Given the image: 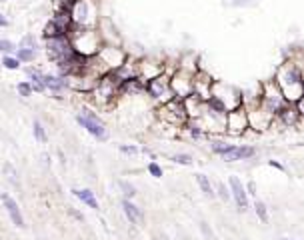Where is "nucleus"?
<instances>
[{"instance_id": "nucleus-1", "label": "nucleus", "mask_w": 304, "mask_h": 240, "mask_svg": "<svg viewBox=\"0 0 304 240\" xmlns=\"http://www.w3.org/2000/svg\"><path fill=\"white\" fill-rule=\"evenodd\" d=\"M272 80L278 84V88L282 90V94L286 96L288 102L294 104V102H298L302 96H304V88H302L304 70L298 68L296 64H292L290 60H284V62L276 68Z\"/></svg>"}, {"instance_id": "nucleus-2", "label": "nucleus", "mask_w": 304, "mask_h": 240, "mask_svg": "<svg viewBox=\"0 0 304 240\" xmlns=\"http://www.w3.org/2000/svg\"><path fill=\"white\" fill-rule=\"evenodd\" d=\"M68 38L72 40V46L74 50L86 58H92V56H98V52L102 50L104 46V40H102V34L96 32L94 28H80V26H72Z\"/></svg>"}, {"instance_id": "nucleus-3", "label": "nucleus", "mask_w": 304, "mask_h": 240, "mask_svg": "<svg viewBox=\"0 0 304 240\" xmlns=\"http://www.w3.org/2000/svg\"><path fill=\"white\" fill-rule=\"evenodd\" d=\"M290 102L286 100V96L282 94V90L278 88V84L270 78L266 82H260V106L272 114L274 118L288 106Z\"/></svg>"}, {"instance_id": "nucleus-4", "label": "nucleus", "mask_w": 304, "mask_h": 240, "mask_svg": "<svg viewBox=\"0 0 304 240\" xmlns=\"http://www.w3.org/2000/svg\"><path fill=\"white\" fill-rule=\"evenodd\" d=\"M210 98L218 100L226 108V112H232V110L244 106V94H242V90L236 88L234 84H228V82H222V80L214 82Z\"/></svg>"}, {"instance_id": "nucleus-5", "label": "nucleus", "mask_w": 304, "mask_h": 240, "mask_svg": "<svg viewBox=\"0 0 304 240\" xmlns=\"http://www.w3.org/2000/svg\"><path fill=\"white\" fill-rule=\"evenodd\" d=\"M226 118L228 112L212 106L210 102H206V110L198 118V124L204 128V132L212 138V136H224L226 134Z\"/></svg>"}, {"instance_id": "nucleus-6", "label": "nucleus", "mask_w": 304, "mask_h": 240, "mask_svg": "<svg viewBox=\"0 0 304 240\" xmlns=\"http://www.w3.org/2000/svg\"><path fill=\"white\" fill-rule=\"evenodd\" d=\"M46 52H48V58L52 60L56 66L58 64H64L68 60H72L78 52L74 50L72 46V40L68 36H56V38H46Z\"/></svg>"}, {"instance_id": "nucleus-7", "label": "nucleus", "mask_w": 304, "mask_h": 240, "mask_svg": "<svg viewBox=\"0 0 304 240\" xmlns=\"http://www.w3.org/2000/svg\"><path fill=\"white\" fill-rule=\"evenodd\" d=\"M158 120L164 122L166 126L170 128H182L188 120V114H186V108H184V100H170L162 106H158Z\"/></svg>"}, {"instance_id": "nucleus-8", "label": "nucleus", "mask_w": 304, "mask_h": 240, "mask_svg": "<svg viewBox=\"0 0 304 240\" xmlns=\"http://www.w3.org/2000/svg\"><path fill=\"white\" fill-rule=\"evenodd\" d=\"M146 94L154 100L158 106L174 100V92H172V86H170V76L164 72L156 78H152L146 82Z\"/></svg>"}, {"instance_id": "nucleus-9", "label": "nucleus", "mask_w": 304, "mask_h": 240, "mask_svg": "<svg viewBox=\"0 0 304 240\" xmlns=\"http://www.w3.org/2000/svg\"><path fill=\"white\" fill-rule=\"evenodd\" d=\"M90 94L94 96V100L98 104H108V102H112L116 98V96H120V80L112 72H108V74H104L102 78H100L98 86Z\"/></svg>"}, {"instance_id": "nucleus-10", "label": "nucleus", "mask_w": 304, "mask_h": 240, "mask_svg": "<svg viewBox=\"0 0 304 240\" xmlns=\"http://www.w3.org/2000/svg\"><path fill=\"white\" fill-rule=\"evenodd\" d=\"M246 112H248V120H250V130L252 132H264L268 128H272L274 124V116L268 114L262 106H260V98L250 102V104H244Z\"/></svg>"}, {"instance_id": "nucleus-11", "label": "nucleus", "mask_w": 304, "mask_h": 240, "mask_svg": "<svg viewBox=\"0 0 304 240\" xmlns=\"http://www.w3.org/2000/svg\"><path fill=\"white\" fill-rule=\"evenodd\" d=\"M72 20L80 28H94L96 22V6L92 0H76L70 8Z\"/></svg>"}, {"instance_id": "nucleus-12", "label": "nucleus", "mask_w": 304, "mask_h": 240, "mask_svg": "<svg viewBox=\"0 0 304 240\" xmlns=\"http://www.w3.org/2000/svg\"><path fill=\"white\" fill-rule=\"evenodd\" d=\"M170 86H172V92H174V98L186 100L190 94H194V72L178 68L170 76Z\"/></svg>"}, {"instance_id": "nucleus-13", "label": "nucleus", "mask_w": 304, "mask_h": 240, "mask_svg": "<svg viewBox=\"0 0 304 240\" xmlns=\"http://www.w3.org/2000/svg\"><path fill=\"white\" fill-rule=\"evenodd\" d=\"M250 132V120H248V112L244 106L228 112V118H226V136H232V138H242Z\"/></svg>"}, {"instance_id": "nucleus-14", "label": "nucleus", "mask_w": 304, "mask_h": 240, "mask_svg": "<svg viewBox=\"0 0 304 240\" xmlns=\"http://www.w3.org/2000/svg\"><path fill=\"white\" fill-rule=\"evenodd\" d=\"M76 122H78L90 136H94V138L100 140V142H104V140L108 138V130H106L104 122L100 120L94 112H90V110L78 112V114H76Z\"/></svg>"}, {"instance_id": "nucleus-15", "label": "nucleus", "mask_w": 304, "mask_h": 240, "mask_svg": "<svg viewBox=\"0 0 304 240\" xmlns=\"http://www.w3.org/2000/svg\"><path fill=\"white\" fill-rule=\"evenodd\" d=\"M98 60L102 62V66H104L108 72H114V70H118V68L128 60V54L122 50L120 46L104 44L102 50L98 52Z\"/></svg>"}, {"instance_id": "nucleus-16", "label": "nucleus", "mask_w": 304, "mask_h": 240, "mask_svg": "<svg viewBox=\"0 0 304 240\" xmlns=\"http://www.w3.org/2000/svg\"><path fill=\"white\" fill-rule=\"evenodd\" d=\"M228 186L232 192V200L238 208V212H246L250 208L248 202V192H246V184H242V180L238 176H228Z\"/></svg>"}, {"instance_id": "nucleus-17", "label": "nucleus", "mask_w": 304, "mask_h": 240, "mask_svg": "<svg viewBox=\"0 0 304 240\" xmlns=\"http://www.w3.org/2000/svg\"><path fill=\"white\" fill-rule=\"evenodd\" d=\"M214 82H216V80H214L204 68H200V70L194 74V94H198L200 98H204V100H210Z\"/></svg>"}, {"instance_id": "nucleus-18", "label": "nucleus", "mask_w": 304, "mask_h": 240, "mask_svg": "<svg viewBox=\"0 0 304 240\" xmlns=\"http://www.w3.org/2000/svg\"><path fill=\"white\" fill-rule=\"evenodd\" d=\"M166 72V60H156V58H140V78L144 82L156 78Z\"/></svg>"}, {"instance_id": "nucleus-19", "label": "nucleus", "mask_w": 304, "mask_h": 240, "mask_svg": "<svg viewBox=\"0 0 304 240\" xmlns=\"http://www.w3.org/2000/svg\"><path fill=\"white\" fill-rule=\"evenodd\" d=\"M256 146L252 144H232L230 150L222 156L224 162H240V160H250L256 156Z\"/></svg>"}, {"instance_id": "nucleus-20", "label": "nucleus", "mask_w": 304, "mask_h": 240, "mask_svg": "<svg viewBox=\"0 0 304 240\" xmlns=\"http://www.w3.org/2000/svg\"><path fill=\"white\" fill-rule=\"evenodd\" d=\"M302 122V116H300V112H298V108H296V104H288L276 118H274V124L272 126H280V128H294V126H298Z\"/></svg>"}, {"instance_id": "nucleus-21", "label": "nucleus", "mask_w": 304, "mask_h": 240, "mask_svg": "<svg viewBox=\"0 0 304 240\" xmlns=\"http://www.w3.org/2000/svg\"><path fill=\"white\" fill-rule=\"evenodd\" d=\"M206 102H208V100L200 98L198 94H190L188 98L184 100V108H186L188 118H190V120H198L202 114H204V110H206Z\"/></svg>"}, {"instance_id": "nucleus-22", "label": "nucleus", "mask_w": 304, "mask_h": 240, "mask_svg": "<svg viewBox=\"0 0 304 240\" xmlns=\"http://www.w3.org/2000/svg\"><path fill=\"white\" fill-rule=\"evenodd\" d=\"M180 130H184L186 132V136L190 138V140H194V142H200V140H210V136L204 132V128H202L200 124H198V120H186V124L180 128Z\"/></svg>"}, {"instance_id": "nucleus-23", "label": "nucleus", "mask_w": 304, "mask_h": 240, "mask_svg": "<svg viewBox=\"0 0 304 240\" xmlns=\"http://www.w3.org/2000/svg\"><path fill=\"white\" fill-rule=\"evenodd\" d=\"M2 204H4V208H6V212L10 214V220L16 224V226H24V218H22V212H20V208H18V202L12 198V196H8V194H2Z\"/></svg>"}, {"instance_id": "nucleus-24", "label": "nucleus", "mask_w": 304, "mask_h": 240, "mask_svg": "<svg viewBox=\"0 0 304 240\" xmlns=\"http://www.w3.org/2000/svg\"><path fill=\"white\" fill-rule=\"evenodd\" d=\"M42 82H44L46 90L54 92L56 96H58V94H62V92L68 88L66 78H62V76H54V74H44V76H42Z\"/></svg>"}, {"instance_id": "nucleus-25", "label": "nucleus", "mask_w": 304, "mask_h": 240, "mask_svg": "<svg viewBox=\"0 0 304 240\" xmlns=\"http://www.w3.org/2000/svg\"><path fill=\"white\" fill-rule=\"evenodd\" d=\"M122 212H124V216L128 218L130 224H140L144 220V212L128 198H122Z\"/></svg>"}, {"instance_id": "nucleus-26", "label": "nucleus", "mask_w": 304, "mask_h": 240, "mask_svg": "<svg viewBox=\"0 0 304 240\" xmlns=\"http://www.w3.org/2000/svg\"><path fill=\"white\" fill-rule=\"evenodd\" d=\"M140 92H146V82L142 78H132V80H126L120 84V96L124 94H140Z\"/></svg>"}, {"instance_id": "nucleus-27", "label": "nucleus", "mask_w": 304, "mask_h": 240, "mask_svg": "<svg viewBox=\"0 0 304 240\" xmlns=\"http://www.w3.org/2000/svg\"><path fill=\"white\" fill-rule=\"evenodd\" d=\"M194 178H196V184H198V188H200L202 194H204L206 198H210V200H214V198H216V188L212 186L210 178H208L206 174H196Z\"/></svg>"}, {"instance_id": "nucleus-28", "label": "nucleus", "mask_w": 304, "mask_h": 240, "mask_svg": "<svg viewBox=\"0 0 304 240\" xmlns=\"http://www.w3.org/2000/svg\"><path fill=\"white\" fill-rule=\"evenodd\" d=\"M230 146H232V144L226 142L222 136H212V138L208 140V148H210V152L216 154V156H220V158L230 150Z\"/></svg>"}, {"instance_id": "nucleus-29", "label": "nucleus", "mask_w": 304, "mask_h": 240, "mask_svg": "<svg viewBox=\"0 0 304 240\" xmlns=\"http://www.w3.org/2000/svg\"><path fill=\"white\" fill-rule=\"evenodd\" d=\"M72 194H74V196H76L80 202H84L86 206H90V208L98 210V200H96L94 192H92L90 188H74V190H72Z\"/></svg>"}, {"instance_id": "nucleus-30", "label": "nucleus", "mask_w": 304, "mask_h": 240, "mask_svg": "<svg viewBox=\"0 0 304 240\" xmlns=\"http://www.w3.org/2000/svg\"><path fill=\"white\" fill-rule=\"evenodd\" d=\"M252 208H254V214L258 216V220H260L262 224H268L270 214H268V206H266V202H264V200L254 198V204H252Z\"/></svg>"}, {"instance_id": "nucleus-31", "label": "nucleus", "mask_w": 304, "mask_h": 240, "mask_svg": "<svg viewBox=\"0 0 304 240\" xmlns=\"http://www.w3.org/2000/svg\"><path fill=\"white\" fill-rule=\"evenodd\" d=\"M216 196H218L222 202H230V200H232V192H230L228 182H218V184H216Z\"/></svg>"}, {"instance_id": "nucleus-32", "label": "nucleus", "mask_w": 304, "mask_h": 240, "mask_svg": "<svg viewBox=\"0 0 304 240\" xmlns=\"http://www.w3.org/2000/svg\"><path fill=\"white\" fill-rule=\"evenodd\" d=\"M118 186H120V190H122V194H124V198H134L136 194H138V190H136V186L134 184H130V182H126V180H120L118 182Z\"/></svg>"}, {"instance_id": "nucleus-33", "label": "nucleus", "mask_w": 304, "mask_h": 240, "mask_svg": "<svg viewBox=\"0 0 304 240\" xmlns=\"http://www.w3.org/2000/svg\"><path fill=\"white\" fill-rule=\"evenodd\" d=\"M32 132H34V138H36L40 144H44V142L48 140L46 130H44V126H42V122H40V120H34V122H32Z\"/></svg>"}, {"instance_id": "nucleus-34", "label": "nucleus", "mask_w": 304, "mask_h": 240, "mask_svg": "<svg viewBox=\"0 0 304 240\" xmlns=\"http://www.w3.org/2000/svg\"><path fill=\"white\" fill-rule=\"evenodd\" d=\"M34 54H36V50H32V48H18L16 50V58L20 60V62H32L34 60Z\"/></svg>"}, {"instance_id": "nucleus-35", "label": "nucleus", "mask_w": 304, "mask_h": 240, "mask_svg": "<svg viewBox=\"0 0 304 240\" xmlns=\"http://www.w3.org/2000/svg\"><path fill=\"white\" fill-rule=\"evenodd\" d=\"M170 160L174 162V164H180V166H190L194 160H192V156L190 154H186V152H178V154H170Z\"/></svg>"}, {"instance_id": "nucleus-36", "label": "nucleus", "mask_w": 304, "mask_h": 240, "mask_svg": "<svg viewBox=\"0 0 304 240\" xmlns=\"http://www.w3.org/2000/svg\"><path fill=\"white\" fill-rule=\"evenodd\" d=\"M146 168H148L150 176H154V178H162V176H164V170H162V166H160L156 160H150Z\"/></svg>"}, {"instance_id": "nucleus-37", "label": "nucleus", "mask_w": 304, "mask_h": 240, "mask_svg": "<svg viewBox=\"0 0 304 240\" xmlns=\"http://www.w3.org/2000/svg\"><path fill=\"white\" fill-rule=\"evenodd\" d=\"M254 4H256V0H230V2H226V6H232V8H248Z\"/></svg>"}, {"instance_id": "nucleus-38", "label": "nucleus", "mask_w": 304, "mask_h": 240, "mask_svg": "<svg viewBox=\"0 0 304 240\" xmlns=\"http://www.w3.org/2000/svg\"><path fill=\"white\" fill-rule=\"evenodd\" d=\"M118 150H120L122 154H128V156H136V154L140 152V148L134 146V144H120Z\"/></svg>"}, {"instance_id": "nucleus-39", "label": "nucleus", "mask_w": 304, "mask_h": 240, "mask_svg": "<svg viewBox=\"0 0 304 240\" xmlns=\"http://www.w3.org/2000/svg\"><path fill=\"white\" fill-rule=\"evenodd\" d=\"M16 90H18V94H20V96H24V98H28V96H30V94L34 92V90H32V84H30V82H18Z\"/></svg>"}, {"instance_id": "nucleus-40", "label": "nucleus", "mask_w": 304, "mask_h": 240, "mask_svg": "<svg viewBox=\"0 0 304 240\" xmlns=\"http://www.w3.org/2000/svg\"><path fill=\"white\" fill-rule=\"evenodd\" d=\"M2 64H4L8 70H16V68L20 66V60H18L16 56H4V58H2Z\"/></svg>"}, {"instance_id": "nucleus-41", "label": "nucleus", "mask_w": 304, "mask_h": 240, "mask_svg": "<svg viewBox=\"0 0 304 240\" xmlns=\"http://www.w3.org/2000/svg\"><path fill=\"white\" fill-rule=\"evenodd\" d=\"M200 232L204 234L208 240H212V238H214V232H212V228H210V224H208L206 220H202V222H200Z\"/></svg>"}, {"instance_id": "nucleus-42", "label": "nucleus", "mask_w": 304, "mask_h": 240, "mask_svg": "<svg viewBox=\"0 0 304 240\" xmlns=\"http://www.w3.org/2000/svg\"><path fill=\"white\" fill-rule=\"evenodd\" d=\"M246 192H248L250 196H254V198L258 196V186H256L254 180H248V182H246Z\"/></svg>"}, {"instance_id": "nucleus-43", "label": "nucleus", "mask_w": 304, "mask_h": 240, "mask_svg": "<svg viewBox=\"0 0 304 240\" xmlns=\"http://www.w3.org/2000/svg\"><path fill=\"white\" fill-rule=\"evenodd\" d=\"M268 166H270V168H274V170H278V172H282V174H286V172H288V168H286L282 162H278V160H268Z\"/></svg>"}, {"instance_id": "nucleus-44", "label": "nucleus", "mask_w": 304, "mask_h": 240, "mask_svg": "<svg viewBox=\"0 0 304 240\" xmlns=\"http://www.w3.org/2000/svg\"><path fill=\"white\" fill-rule=\"evenodd\" d=\"M22 48H32V50H36V40H34V36H24L22 38Z\"/></svg>"}, {"instance_id": "nucleus-45", "label": "nucleus", "mask_w": 304, "mask_h": 240, "mask_svg": "<svg viewBox=\"0 0 304 240\" xmlns=\"http://www.w3.org/2000/svg\"><path fill=\"white\" fill-rule=\"evenodd\" d=\"M14 50V44L10 40H0V52H12Z\"/></svg>"}, {"instance_id": "nucleus-46", "label": "nucleus", "mask_w": 304, "mask_h": 240, "mask_svg": "<svg viewBox=\"0 0 304 240\" xmlns=\"http://www.w3.org/2000/svg\"><path fill=\"white\" fill-rule=\"evenodd\" d=\"M296 104V108H298V112H300V116H302V122H304V96L298 100V102H294Z\"/></svg>"}, {"instance_id": "nucleus-47", "label": "nucleus", "mask_w": 304, "mask_h": 240, "mask_svg": "<svg viewBox=\"0 0 304 240\" xmlns=\"http://www.w3.org/2000/svg\"><path fill=\"white\" fill-rule=\"evenodd\" d=\"M68 212H70V216H74L76 220H84V216H82V212H78V210H74V208H68Z\"/></svg>"}, {"instance_id": "nucleus-48", "label": "nucleus", "mask_w": 304, "mask_h": 240, "mask_svg": "<svg viewBox=\"0 0 304 240\" xmlns=\"http://www.w3.org/2000/svg\"><path fill=\"white\" fill-rule=\"evenodd\" d=\"M0 26H8V20L4 18V14H2V12H0Z\"/></svg>"}, {"instance_id": "nucleus-49", "label": "nucleus", "mask_w": 304, "mask_h": 240, "mask_svg": "<svg viewBox=\"0 0 304 240\" xmlns=\"http://www.w3.org/2000/svg\"><path fill=\"white\" fill-rule=\"evenodd\" d=\"M282 240H292V238H282Z\"/></svg>"}, {"instance_id": "nucleus-50", "label": "nucleus", "mask_w": 304, "mask_h": 240, "mask_svg": "<svg viewBox=\"0 0 304 240\" xmlns=\"http://www.w3.org/2000/svg\"><path fill=\"white\" fill-rule=\"evenodd\" d=\"M302 88H304V80H302Z\"/></svg>"}]
</instances>
